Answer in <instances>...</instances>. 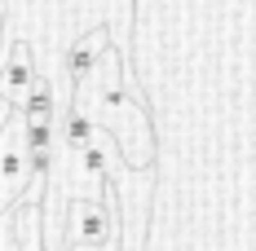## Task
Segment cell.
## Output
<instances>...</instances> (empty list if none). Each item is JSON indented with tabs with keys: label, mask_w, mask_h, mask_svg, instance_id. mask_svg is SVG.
I'll return each instance as SVG.
<instances>
[{
	"label": "cell",
	"mask_w": 256,
	"mask_h": 251,
	"mask_svg": "<svg viewBox=\"0 0 256 251\" xmlns=\"http://www.w3.org/2000/svg\"><path fill=\"white\" fill-rule=\"evenodd\" d=\"M93 132H98V124L88 119V110L80 106V97H71L62 110H58V137H62L71 150H88Z\"/></svg>",
	"instance_id": "obj_5"
},
{
	"label": "cell",
	"mask_w": 256,
	"mask_h": 251,
	"mask_svg": "<svg viewBox=\"0 0 256 251\" xmlns=\"http://www.w3.org/2000/svg\"><path fill=\"white\" fill-rule=\"evenodd\" d=\"M0 251H18L14 247V234H9V221H0Z\"/></svg>",
	"instance_id": "obj_6"
},
{
	"label": "cell",
	"mask_w": 256,
	"mask_h": 251,
	"mask_svg": "<svg viewBox=\"0 0 256 251\" xmlns=\"http://www.w3.org/2000/svg\"><path fill=\"white\" fill-rule=\"evenodd\" d=\"M128 4H137V0H128Z\"/></svg>",
	"instance_id": "obj_7"
},
{
	"label": "cell",
	"mask_w": 256,
	"mask_h": 251,
	"mask_svg": "<svg viewBox=\"0 0 256 251\" xmlns=\"http://www.w3.org/2000/svg\"><path fill=\"white\" fill-rule=\"evenodd\" d=\"M36 71H40V62L31 57V44L18 40V35H9V40H4V53H0V101H4L9 110H18L26 101Z\"/></svg>",
	"instance_id": "obj_3"
},
{
	"label": "cell",
	"mask_w": 256,
	"mask_h": 251,
	"mask_svg": "<svg viewBox=\"0 0 256 251\" xmlns=\"http://www.w3.org/2000/svg\"><path fill=\"white\" fill-rule=\"evenodd\" d=\"M106 238H110V212H106V203L80 194V199L66 203V229H62L58 238H44V234H40V247L44 251L106 247Z\"/></svg>",
	"instance_id": "obj_2"
},
{
	"label": "cell",
	"mask_w": 256,
	"mask_h": 251,
	"mask_svg": "<svg viewBox=\"0 0 256 251\" xmlns=\"http://www.w3.org/2000/svg\"><path fill=\"white\" fill-rule=\"evenodd\" d=\"M106 44H110V31H106V26H93V31H84L76 44H71V53H66V75H71V88H76V97H80V88H84V75H88V66L102 57Z\"/></svg>",
	"instance_id": "obj_4"
},
{
	"label": "cell",
	"mask_w": 256,
	"mask_h": 251,
	"mask_svg": "<svg viewBox=\"0 0 256 251\" xmlns=\"http://www.w3.org/2000/svg\"><path fill=\"white\" fill-rule=\"evenodd\" d=\"M31 154H26V141H22V115L9 110V119L0 124V212L9 216L22 194L31 190Z\"/></svg>",
	"instance_id": "obj_1"
}]
</instances>
